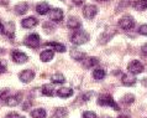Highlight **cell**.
Instances as JSON below:
<instances>
[{
  "label": "cell",
  "instance_id": "cell-1",
  "mask_svg": "<svg viewBox=\"0 0 147 118\" xmlns=\"http://www.w3.org/2000/svg\"><path fill=\"white\" fill-rule=\"evenodd\" d=\"M89 40V35L83 30H76V32L72 35L71 41L74 45H83Z\"/></svg>",
  "mask_w": 147,
  "mask_h": 118
},
{
  "label": "cell",
  "instance_id": "cell-2",
  "mask_svg": "<svg viewBox=\"0 0 147 118\" xmlns=\"http://www.w3.org/2000/svg\"><path fill=\"white\" fill-rule=\"evenodd\" d=\"M98 104L99 106H108V107H113L115 111H119V106L114 101L111 95H100L98 98Z\"/></svg>",
  "mask_w": 147,
  "mask_h": 118
},
{
  "label": "cell",
  "instance_id": "cell-3",
  "mask_svg": "<svg viewBox=\"0 0 147 118\" xmlns=\"http://www.w3.org/2000/svg\"><path fill=\"white\" fill-rule=\"evenodd\" d=\"M40 36L37 34H31V35H28L26 36V39H25V41H24V44L26 45L27 47H30V48H37L40 46Z\"/></svg>",
  "mask_w": 147,
  "mask_h": 118
},
{
  "label": "cell",
  "instance_id": "cell-4",
  "mask_svg": "<svg viewBox=\"0 0 147 118\" xmlns=\"http://www.w3.org/2000/svg\"><path fill=\"white\" fill-rule=\"evenodd\" d=\"M119 26L121 27V29H124V30H131L132 27L135 26V20H134L132 16L126 15V16H124V18L120 19Z\"/></svg>",
  "mask_w": 147,
  "mask_h": 118
},
{
  "label": "cell",
  "instance_id": "cell-5",
  "mask_svg": "<svg viewBox=\"0 0 147 118\" xmlns=\"http://www.w3.org/2000/svg\"><path fill=\"white\" fill-rule=\"evenodd\" d=\"M127 68H129V72H131L132 75H138V74H141V72H144V70H145L144 65H142L140 61H137V60L130 62Z\"/></svg>",
  "mask_w": 147,
  "mask_h": 118
},
{
  "label": "cell",
  "instance_id": "cell-6",
  "mask_svg": "<svg viewBox=\"0 0 147 118\" xmlns=\"http://www.w3.org/2000/svg\"><path fill=\"white\" fill-rule=\"evenodd\" d=\"M11 59H13V61L16 63H25L28 60L27 55L24 54V52H21V51H19V50H14L13 52H11Z\"/></svg>",
  "mask_w": 147,
  "mask_h": 118
},
{
  "label": "cell",
  "instance_id": "cell-7",
  "mask_svg": "<svg viewBox=\"0 0 147 118\" xmlns=\"http://www.w3.org/2000/svg\"><path fill=\"white\" fill-rule=\"evenodd\" d=\"M98 14V8L95 5H85L84 6V10H83V15L84 18L87 19H93L95 18V15Z\"/></svg>",
  "mask_w": 147,
  "mask_h": 118
},
{
  "label": "cell",
  "instance_id": "cell-8",
  "mask_svg": "<svg viewBox=\"0 0 147 118\" xmlns=\"http://www.w3.org/2000/svg\"><path fill=\"white\" fill-rule=\"evenodd\" d=\"M34 77H35V72H34V70H25V71H22L21 74L19 75L20 81H21V82H24V83L31 82V81L34 80Z\"/></svg>",
  "mask_w": 147,
  "mask_h": 118
},
{
  "label": "cell",
  "instance_id": "cell-9",
  "mask_svg": "<svg viewBox=\"0 0 147 118\" xmlns=\"http://www.w3.org/2000/svg\"><path fill=\"white\" fill-rule=\"evenodd\" d=\"M38 24L37 19L34 18V16H30V18H26L21 21V26L25 27V29H31V27H35Z\"/></svg>",
  "mask_w": 147,
  "mask_h": 118
},
{
  "label": "cell",
  "instance_id": "cell-10",
  "mask_svg": "<svg viewBox=\"0 0 147 118\" xmlns=\"http://www.w3.org/2000/svg\"><path fill=\"white\" fill-rule=\"evenodd\" d=\"M121 82L124 86H134L136 83V78L134 77V75L130 72V74H125L121 78Z\"/></svg>",
  "mask_w": 147,
  "mask_h": 118
},
{
  "label": "cell",
  "instance_id": "cell-11",
  "mask_svg": "<svg viewBox=\"0 0 147 118\" xmlns=\"http://www.w3.org/2000/svg\"><path fill=\"white\" fill-rule=\"evenodd\" d=\"M50 10H51V6L48 5V3H46V1L38 3L37 5H36V11H37L40 15H46Z\"/></svg>",
  "mask_w": 147,
  "mask_h": 118
},
{
  "label": "cell",
  "instance_id": "cell-12",
  "mask_svg": "<svg viewBox=\"0 0 147 118\" xmlns=\"http://www.w3.org/2000/svg\"><path fill=\"white\" fill-rule=\"evenodd\" d=\"M67 26L69 27V29H72V30H79L80 27H82V23L79 21L77 18H69L68 19V21H67Z\"/></svg>",
  "mask_w": 147,
  "mask_h": 118
},
{
  "label": "cell",
  "instance_id": "cell-13",
  "mask_svg": "<svg viewBox=\"0 0 147 118\" xmlns=\"http://www.w3.org/2000/svg\"><path fill=\"white\" fill-rule=\"evenodd\" d=\"M20 102H21V95H20V93L10 96L6 98V104L10 106V107H15V106H18Z\"/></svg>",
  "mask_w": 147,
  "mask_h": 118
},
{
  "label": "cell",
  "instance_id": "cell-14",
  "mask_svg": "<svg viewBox=\"0 0 147 118\" xmlns=\"http://www.w3.org/2000/svg\"><path fill=\"white\" fill-rule=\"evenodd\" d=\"M50 19L52 20V21H56V23L61 21V20L63 19V11L61 10V9H58V8H56V9H53V10L51 11Z\"/></svg>",
  "mask_w": 147,
  "mask_h": 118
},
{
  "label": "cell",
  "instance_id": "cell-15",
  "mask_svg": "<svg viewBox=\"0 0 147 118\" xmlns=\"http://www.w3.org/2000/svg\"><path fill=\"white\" fill-rule=\"evenodd\" d=\"M73 95V89L68 88V87H62L57 91V96L61 97V98H68Z\"/></svg>",
  "mask_w": 147,
  "mask_h": 118
},
{
  "label": "cell",
  "instance_id": "cell-16",
  "mask_svg": "<svg viewBox=\"0 0 147 118\" xmlns=\"http://www.w3.org/2000/svg\"><path fill=\"white\" fill-rule=\"evenodd\" d=\"M53 56H55V52L52 50H45L41 52L40 59H41V61H43V62H48V61H51L53 59Z\"/></svg>",
  "mask_w": 147,
  "mask_h": 118
},
{
  "label": "cell",
  "instance_id": "cell-17",
  "mask_svg": "<svg viewBox=\"0 0 147 118\" xmlns=\"http://www.w3.org/2000/svg\"><path fill=\"white\" fill-rule=\"evenodd\" d=\"M53 86L52 85H43L42 88H41V92H42L43 96H47V97H52L55 95V91H53Z\"/></svg>",
  "mask_w": 147,
  "mask_h": 118
},
{
  "label": "cell",
  "instance_id": "cell-18",
  "mask_svg": "<svg viewBox=\"0 0 147 118\" xmlns=\"http://www.w3.org/2000/svg\"><path fill=\"white\" fill-rule=\"evenodd\" d=\"M46 46H51V47H53V50H56L57 52H64L66 51V46H64L63 44H59V42H46L45 44Z\"/></svg>",
  "mask_w": 147,
  "mask_h": 118
},
{
  "label": "cell",
  "instance_id": "cell-19",
  "mask_svg": "<svg viewBox=\"0 0 147 118\" xmlns=\"http://www.w3.org/2000/svg\"><path fill=\"white\" fill-rule=\"evenodd\" d=\"M105 70H103V68H95V70L93 71V77H94V80H96V81H101V80H104V77H105Z\"/></svg>",
  "mask_w": 147,
  "mask_h": 118
},
{
  "label": "cell",
  "instance_id": "cell-20",
  "mask_svg": "<svg viewBox=\"0 0 147 118\" xmlns=\"http://www.w3.org/2000/svg\"><path fill=\"white\" fill-rule=\"evenodd\" d=\"M27 9H28L27 3H20L19 5H16V6H15V13L18 14V15H22V14H25V13H26Z\"/></svg>",
  "mask_w": 147,
  "mask_h": 118
},
{
  "label": "cell",
  "instance_id": "cell-21",
  "mask_svg": "<svg viewBox=\"0 0 147 118\" xmlns=\"http://www.w3.org/2000/svg\"><path fill=\"white\" fill-rule=\"evenodd\" d=\"M83 63H84V67L85 68H90L93 66H96L99 63V60L96 57H89L87 60H83Z\"/></svg>",
  "mask_w": 147,
  "mask_h": 118
},
{
  "label": "cell",
  "instance_id": "cell-22",
  "mask_svg": "<svg viewBox=\"0 0 147 118\" xmlns=\"http://www.w3.org/2000/svg\"><path fill=\"white\" fill-rule=\"evenodd\" d=\"M31 118H46V111L43 108H36L31 112Z\"/></svg>",
  "mask_w": 147,
  "mask_h": 118
},
{
  "label": "cell",
  "instance_id": "cell-23",
  "mask_svg": "<svg viewBox=\"0 0 147 118\" xmlns=\"http://www.w3.org/2000/svg\"><path fill=\"white\" fill-rule=\"evenodd\" d=\"M134 8L137 10H146L147 9V0H136L134 3Z\"/></svg>",
  "mask_w": 147,
  "mask_h": 118
},
{
  "label": "cell",
  "instance_id": "cell-24",
  "mask_svg": "<svg viewBox=\"0 0 147 118\" xmlns=\"http://www.w3.org/2000/svg\"><path fill=\"white\" fill-rule=\"evenodd\" d=\"M51 81H52V83H58V85H62L64 83V76L62 74H56L51 77Z\"/></svg>",
  "mask_w": 147,
  "mask_h": 118
},
{
  "label": "cell",
  "instance_id": "cell-25",
  "mask_svg": "<svg viewBox=\"0 0 147 118\" xmlns=\"http://www.w3.org/2000/svg\"><path fill=\"white\" fill-rule=\"evenodd\" d=\"M67 115H68V112L66 108H57L53 115V118H64V117H67Z\"/></svg>",
  "mask_w": 147,
  "mask_h": 118
},
{
  "label": "cell",
  "instance_id": "cell-26",
  "mask_svg": "<svg viewBox=\"0 0 147 118\" xmlns=\"http://www.w3.org/2000/svg\"><path fill=\"white\" fill-rule=\"evenodd\" d=\"M71 56L77 61H83L85 57V54H83V52H80V51H77V50H73L71 52Z\"/></svg>",
  "mask_w": 147,
  "mask_h": 118
},
{
  "label": "cell",
  "instance_id": "cell-27",
  "mask_svg": "<svg viewBox=\"0 0 147 118\" xmlns=\"http://www.w3.org/2000/svg\"><path fill=\"white\" fill-rule=\"evenodd\" d=\"M121 101H122V103H125V104H131L135 101V96L134 95H125Z\"/></svg>",
  "mask_w": 147,
  "mask_h": 118
},
{
  "label": "cell",
  "instance_id": "cell-28",
  "mask_svg": "<svg viewBox=\"0 0 147 118\" xmlns=\"http://www.w3.org/2000/svg\"><path fill=\"white\" fill-rule=\"evenodd\" d=\"M82 117L83 118H96V115L94 112H92V111H87V112L83 113V116Z\"/></svg>",
  "mask_w": 147,
  "mask_h": 118
},
{
  "label": "cell",
  "instance_id": "cell-29",
  "mask_svg": "<svg viewBox=\"0 0 147 118\" xmlns=\"http://www.w3.org/2000/svg\"><path fill=\"white\" fill-rule=\"evenodd\" d=\"M138 32H140L141 35L147 36V24H145V25H141L140 29H138Z\"/></svg>",
  "mask_w": 147,
  "mask_h": 118
},
{
  "label": "cell",
  "instance_id": "cell-30",
  "mask_svg": "<svg viewBox=\"0 0 147 118\" xmlns=\"http://www.w3.org/2000/svg\"><path fill=\"white\" fill-rule=\"evenodd\" d=\"M5 71H6V62L0 60V74H4Z\"/></svg>",
  "mask_w": 147,
  "mask_h": 118
},
{
  "label": "cell",
  "instance_id": "cell-31",
  "mask_svg": "<svg viewBox=\"0 0 147 118\" xmlns=\"http://www.w3.org/2000/svg\"><path fill=\"white\" fill-rule=\"evenodd\" d=\"M5 118H24V117H21L20 115H18L16 112H13V113H9V115H7Z\"/></svg>",
  "mask_w": 147,
  "mask_h": 118
},
{
  "label": "cell",
  "instance_id": "cell-32",
  "mask_svg": "<svg viewBox=\"0 0 147 118\" xmlns=\"http://www.w3.org/2000/svg\"><path fill=\"white\" fill-rule=\"evenodd\" d=\"M141 52H142V55H145V56H147V44H145L144 46L141 47Z\"/></svg>",
  "mask_w": 147,
  "mask_h": 118
},
{
  "label": "cell",
  "instance_id": "cell-33",
  "mask_svg": "<svg viewBox=\"0 0 147 118\" xmlns=\"http://www.w3.org/2000/svg\"><path fill=\"white\" fill-rule=\"evenodd\" d=\"M72 3L76 4V5H82L84 3V0H72Z\"/></svg>",
  "mask_w": 147,
  "mask_h": 118
},
{
  "label": "cell",
  "instance_id": "cell-34",
  "mask_svg": "<svg viewBox=\"0 0 147 118\" xmlns=\"http://www.w3.org/2000/svg\"><path fill=\"white\" fill-rule=\"evenodd\" d=\"M4 30H5V26H4L3 24L0 23V34H3V32H4Z\"/></svg>",
  "mask_w": 147,
  "mask_h": 118
},
{
  "label": "cell",
  "instance_id": "cell-35",
  "mask_svg": "<svg viewBox=\"0 0 147 118\" xmlns=\"http://www.w3.org/2000/svg\"><path fill=\"white\" fill-rule=\"evenodd\" d=\"M117 118H130L129 116H126V115H121V116H119Z\"/></svg>",
  "mask_w": 147,
  "mask_h": 118
},
{
  "label": "cell",
  "instance_id": "cell-36",
  "mask_svg": "<svg viewBox=\"0 0 147 118\" xmlns=\"http://www.w3.org/2000/svg\"><path fill=\"white\" fill-rule=\"evenodd\" d=\"M104 118H110V117H104Z\"/></svg>",
  "mask_w": 147,
  "mask_h": 118
}]
</instances>
